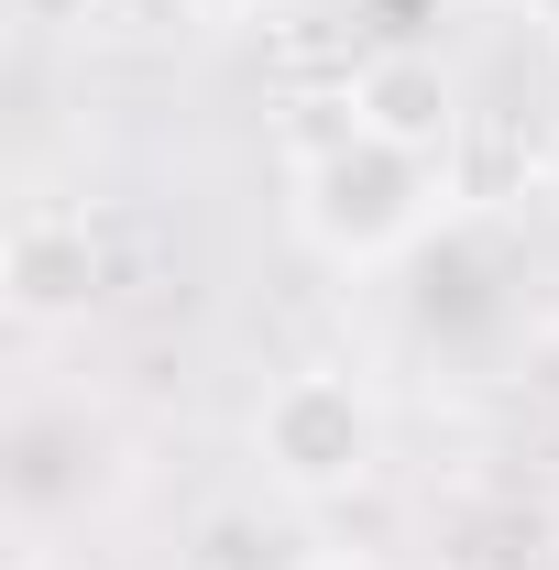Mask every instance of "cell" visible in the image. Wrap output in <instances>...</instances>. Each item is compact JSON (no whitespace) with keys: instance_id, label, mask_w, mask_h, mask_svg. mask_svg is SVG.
Listing matches in <instances>:
<instances>
[{"instance_id":"6da1fadb","label":"cell","mask_w":559,"mask_h":570,"mask_svg":"<svg viewBox=\"0 0 559 570\" xmlns=\"http://www.w3.org/2000/svg\"><path fill=\"white\" fill-rule=\"evenodd\" d=\"M418 209H428V176H418V154L384 132H351L307 165V219H318L330 253H384V242L418 230Z\"/></svg>"},{"instance_id":"7a4b0ae2","label":"cell","mask_w":559,"mask_h":570,"mask_svg":"<svg viewBox=\"0 0 559 570\" xmlns=\"http://www.w3.org/2000/svg\"><path fill=\"white\" fill-rule=\"evenodd\" d=\"M264 461H275L296 494H341V483H362V461H373V406L351 395L341 373H285L275 395H264Z\"/></svg>"},{"instance_id":"3957f363","label":"cell","mask_w":559,"mask_h":570,"mask_svg":"<svg viewBox=\"0 0 559 570\" xmlns=\"http://www.w3.org/2000/svg\"><path fill=\"white\" fill-rule=\"evenodd\" d=\"M11 296L33 307V318H56V307H88L99 296V253H88V219L67 209H33L11 230Z\"/></svg>"},{"instance_id":"277c9868","label":"cell","mask_w":559,"mask_h":570,"mask_svg":"<svg viewBox=\"0 0 559 570\" xmlns=\"http://www.w3.org/2000/svg\"><path fill=\"white\" fill-rule=\"evenodd\" d=\"M362 132H384V142H406V154H428V142L450 132V88H439V67L384 56V67L362 77Z\"/></svg>"},{"instance_id":"5b68a950","label":"cell","mask_w":559,"mask_h":570,"mask_svg":"<svg viewBox=\"0 0 559 570\" xmlns=\"http://www.w3.org/2000/svg\"><path fill=\"white\" fill-rule=\"evenodd\" d=\"M198 11H219V0H198Z\"/></svg>"},{"instance_id":"8992f818","label":"cell","mask_w":559,"mask_h":570,"mask_svg":"<svg viewBox=\"0 0 559 570\" xmlns=\"http://www.w3.org/2000/svg\"><path fill=\"white\" fill-rule=\"evenodd\" d=\"M549 22H559V0H549Z\"/></svg>"}]
</instances>
